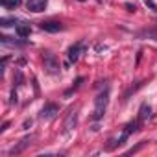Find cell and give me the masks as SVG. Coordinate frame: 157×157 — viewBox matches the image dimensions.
<instances>
[{
	"instance_id": "1",
	"label": "cell",
	"mask_w": 157,
	"mask_h": 157,
	"mask_svg": "<svg viewBox=\"0 0 157 157\" xmlns=\"http://www.w3.org/2000/svg\"><path fill=\"white\" fill-rule=\"evenodd\" d=\"M107 104H109V91L105 89L104 93H100L98 96H96V100H94V111H93V120H100V118H104V115H105V109H107Z\"/></svg>"
},
{
	"instance_id": "2",
	"label": "cell",
	"mask_w": 157,
	"mask_h": 157,
	"mask_svg": "<svg viewBox=\"0 0 157 157\" xmlns=\"http://www.w3.org/2000/svg\"><path fill=\"white\" fill-rule=\"evenodd\" d=\"M43 63H44V68H46L50 74H59V61H57V57H56L52 52H44Z\"/></svg>"
},
{
	"instance_id": "3",
	"label": "cell",
	"mask_w": 157,
	"mask_h": 157,
	"mask_svg": "<svg viewBox=\"0 0 157 157\" xmlns=\"http://www.w3.org/2000/svg\"><path fill=\"white\" fill-rule=\"evenodd\" d=\"M57 113H59V107H57L56 104H44V107H43L41 113H39V118H43V120H50V118H54Z\"/></svg>"
},
{
	"instance_id": "4",
	"label": "cell",
	"mask_w": 157,
	"mask_h": 157,
	"mask_svg": "<svg viewBox=\"0 0 157 157\" xmlns=\"http://www.w3.org/2000/svg\"><path fill=\"white\" fill-rule=\"evenodd\" d=\"M83 52H85V44H83V43H76L74 46L68 48V61H70V63H76Z\"/></svg>"
},
{
	"instance_id": "5",
	"label": "cell",
	"mask_w": 157,
	"mask_h": 157,
	"mask_svg": "<svg viewBox=\"0 0 157 157\" xmlns=\"http://www.w3.org/2000/svg\"><path fill=\"white\" fill-rule=\"evenodd\" d=\"M76 124H78V111H76V109H72V111L67 115V118H65L63 131H65V133H70V131L76 128Z\"/></svg>"
},
{
	"instance_id": "6",
	"label": "cell",
	"mask_w": 157,
	"mask_h": 157,
	"mask_svg": "<svg viewBox=\"0 0 157 157\" xmlns=\"http://www.w3.org/2000/svg\"><path fill=\"white\" fill-rule=\"evenodd\" d=\"M46 4H48V0H28L26 2V8L32 11V13H41L46 10Z\"/></svg>"
},
{
	"instance_id": "7",
	"label": "cell",
	"mask_w": 157,
	"mask_h": 157,
	"mask_svg": "<svg viewBox=\"0 0 157 157\" xmlns=\"http://www.w3.org/2000/svg\"><path fill=\"white\" fill-rule=\"evenodd\" d=\"M41 30H44L48 33H57L63 30V24L57 21H46V22H41Z\"/></svg>"
},
{
	"instance_id": "8",
	"label": "cell",
	"mask_w": 157,
	"mask_h": 157,
	"mask_svg": "<svg viewBox=\"0 0 157 157\" xmlns=\"http://www.w3.org/2000/svg\"><path fill=\"white\" fill-rule=\"evenodd\" d=\"M15 32H17V35H19L21 39H26V37L32 33V28H30V24H26V22H21V24H17Z\"/></svg>"
},
{
	"instance_id": "9",
	"label": "cell",
	"mask_w": 157,
	"mask_h": 157,
	"mask_svg": "<svg viewBox=\"0 0 157 157\" xmlns=\"http://www.w3.org/2000/svg\"><path fill=\"white\" fill-rule=\"evenodd\" d=\"M150 117H151V107H150L148 104H142L140 109H139V122L142 124V122H146Z\"/></svg>"
},
{
	"instance_id": "10",
	"label": "cell",
	"mask_w": 157,
	"mask_h": 157,
	"mask_svg": "<svg viewBox=\"0 0 157 157\" xmlns=\"http://www.w3.org/2000/svg\"><path fill=\"white\" fill-rule=\"evenodd\" d=\"M30 140H32V137H26L24 140H21V144H19L17 148H11V150H10V155H13V153H19V151H22V150H24V148H26V146L30 144Z\"/></svg>"
},
{
	"instance_id": "11",
	"label": "cell",
	"mask_w": 157,
	"mask_h": 157,
	"mask_svg": "<svg viewBox=\"0 0 157 157\" xmlns=\"http://www.w3.org/2000/svg\"><path fill=\"white\" fill-rule=\"evenodd\" d=\"M17 22H19V19H8V17L0 19V24H2L4 28H8V26H13V24H17Z\"/></svg>"
},
{
	"instance_id": "12",
	"label": "cell",
	"mask_w": 157,
	"mask_h": 157,
	"mask_svg": "<svg viewBox=\"0 0 157 157\" xmlns=\"http://www.w3.org/2000/svg\"><path fill=\"white\" fill-rule=\"evenodd\" d=\"M2 4H4L6 8H17V6L21 4V0H2Z\"/></svg>"
},
{
	"instance_id": "13",
	"label": "cell",
	"mask_w": 157,
	"mask_h": 157,
	"mask_svg": "<svg viewBox=\"0 0 157 157\" xmlns=\"http://www.w3.org/2000/svg\"><path fill=\"white\" fill-rule=\"evenodd\" d=\"M142 35H148V37H151V39L157 41V28H153V30H150V32H144Z\"/></svg>"
},
{
	"instance_id": "14",
	"label": "cell",
	"mask_w": 157,
	"mask_h": 157,
	"mask_svg": "<svg viewBox=\"0 0 157 157\" xmlns=\"http://www.w3.org/2000/svg\"><path fill=\"white\" fill-rule=\"evenodd\" d=\"M144 2H146V6H150L151 11H157V6L153 4V0H144Z\"/></svg>"
},
{
	"instance_id": "15",
	"label": "cell",
	"mask_w": 157,
	"mask_h": 157,
	"mask_svg": "<svg viewBox=\"0 0 157 157\" xmlns=\"http://www.w3.org/2000/svg\"><path fill=\"white\" fill-rule=\"evenodd\" d=\"M126 10H128V11H135V6H133V4H129V2H128V4H126Z\"/></svg>"
},
{
	"instance_id": "16",
	"label": "cell",
	"mask_w": 157,
	"mask_h": 157,
	"mask_svg": "<svg viewBox=\"0 0 157 157\" xmlns=\"http://www.w3.org/2000/svg\"><path fill=\"white\" fill-rule=\"evenodd\" d=\"M8 126H10V122H6V124H4L2 128H0V131H6V129H8Z\"/></svg>"
},
{
	"instance_id": "17",
	"label": "cell",
	"mask_w": 157,
	"mask_h": 157,
	"mask_svg": "<svg viewBox=\"0 0 157 157\" xmlns=\"http://www.w3.org/2000/svg\"><path fill=\"white\" fill-rule=\"evenodd\" d=\"M78 2H85V0H78Z\"/></svg>"
}]
</instances>
